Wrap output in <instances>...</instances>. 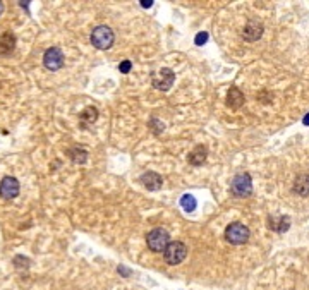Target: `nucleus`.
<instances>
[{"mask_svg": "<svg viewBox=\"0 0 309 290\" xmlns=\"http://www.w3.org/2000/svg\"><path fill=\"white\" fill-rule=\"evenodd\" d=\"M115 35L108 26H97L91 33V45L98 50H108L113 45Z\"/></svg>", "mask_w": 309, "mask_h": 290, "instance_id": "1", "label": "nucleus"}, {"mask_svg": "<svg viewBox=\"0 0 309 290\" xmlns=\"http://www.w3.org/2000/svg\"><path fill=\"white\" fill-rule=\"evenodd\" d=\"M249 229L246 225L239 223V221H234L225 229V239L227 242L234 244V246H240V244H246L249 241Z\"/></svg>", "mask_w": 309, "mask_h": 290, "instance_id": "2", "label": "nucleus"}, {"mask_svg": "<svg viewBox=\"0 0 309 290\" xmlns=\"http://www.w3.org/2000/svg\"><path fill=\"white\" fill-rule=\"evenodd\" d=\"M170 242V235L165 229H153L146 235V244L153 252H163Z\"/></svg>", "mask_w": 309, "mask_h": 290, "instance_id": "3", "label": "nucleus"}, {"mask_svg": "<svg viewBox=\"0 0 309 290\" xmlns=\"http://www.w3.org/2000/svg\"><path fill=\"white\" fill-rule=\"evenodd\" d=\"M186 256H188V247H186L184 242H179V241H174V242H169V246L165 247L163 251V257L169 265H180Z\"/></svg>", "mask_w": 309, "mask_h": 290, "instance_id": "4", "label": "nucleus"}, {"mask_svg": "<svg viewBox=\"0 0 309 290\" xmlns=\"http://www.w3.org/2000/svg\"><path fill=\"white\" fill-rule=\"evenodd\" d=\"M230 191L235 198H248L253 192V180L248 174H239L232 179Z\"/></svg>", "mask_w": 309, "mask_h": 290, "instance_id": "5", "label": "nucleus"}, {"mask_svg": "<svg viewBox=\"0 0 309 290\" xmlns=\"http://www.w3.org/2000/svg\"><path fill=\"white\" fill-rule=\"evenodd\" d=\"M175 81V74L172 69H167V67H163V69L157 71L154 74L151 76V83L157 89H160V91H169L172 88V84H174Z\"/></svg>", "mask_w": 309, "mask_h": 290, "instance_id": "6", "label": "nucleus"}, {"mask_svg": "<svg viewBox=\"0 0 309 290\" xmlns=\"http://www.w3.org/2000/svg\"><path fill=\"white\" fill-rule=\"evenodd\" d=\"M43 64L48 71H58L64 66V53L60 48L52 47L45 52L43 55Z\"/></svg>", "mask_w": 309, "mask_h": 290, "instance_id": "7", "label": "nucleus"}, {"mask_svg": "<svg viewBox=\"0 0 309 290\" xmlns=\"http://www.w3.org/2000/svg\"><path fill=\"white\" fill-rule=\"evenodd\" d=\"M19 194V182L16 177H4L0 182V196L4 199H14Z\"/></svg>", "mask_w": 309, "mask_h": 290, "instance_id": "8", "label": "nucleus"}, {"mask_svg": "<svg viewBox=\"0 0 309 290\" xmlns=\"http://www.w3.org/2000/svg\"><path fill=\"white\" fill-rule=\"evenodd\" d=\"M263 31H265V28H263L261 22L249 21L242 29V38L246 40V42H256V40H260L263 36Z\"/></svg>", "mask_w": 309, "mask_h": 290, "instance_id": "9", "label": "nucleus"}, {"mask_svg": "<svg viewBox=\"0 0 309 290\" xmlns=\"http://www.w3.org/2000/svg\"><path fill=\"white\" fill-rule=\"evenodd\" d=\"M141 184H143L148 191H158L163 185V179L157 172H144V174L141 175Z\"/></svg>", "mask_w": 309, "mask_h": 290, "instance_id": "10", "label": "nucleus"}, {"mask_svg": "<svg viewBox=\"0 0 309 290\" xmlns=\"http://www.w3.org/2000/svg\"><path fill=\"white\" fill-rule=\"evenodd\" d=\"M14 48H16V36L11 31H6L0 36V53L2 55H9V53L14 52Z\"/></svg>", "mask_w": 309, "mask_h": 290, "instance_id": "11", "label": "nucleus"}, {"mask_svg": "<svg viewBox=\"0 0 309 290\" xmlns=\"http://www.w3.org/2000/svg\"><path fill=\"white\" fill-rule=\"evenodd\" d=\"M244 102H246V98H244V93L240 91L239 88H230L229 93H227V105L230 108H240L244 105Z\"/></svg>", "mask_w": 309, "mask_h": 290, "instance_id": "12", "label": "nucleus"}, {"mask_svg": "<svg viewBox=\"0 0 309 290\" xmlns=\"http://www.w3.org/2000/svg\"><path fill=\"white\" fill-rule=\"evenodd\" d=\"M268 227H270L271 230H275V232H287L290 229V218L289 216H271L270 220H268Z\"/></svg>", "mask_w": 309, "mask_h": 290, "instance_id": "13", "label": "nucleus"}, {"mask_svg": "<svg viewBox=\"0 0 309 290\" xmlns=\"http://www.w3.org/2000/svg\"><path fill=\"white\" fill-rule=\"evenodd\" d=\"M206 156H208V149L204 148V146H196V148L193 149V151L189 153L188 162L191 163V165L199 167V165H203V163H204Z\"/></svg>", "mask_w": 309, "mask_h": 290, "instance_id": "14", "label": "nucleus"}, {"mask_svg": "<svg viewBox=\"0 0 309 290\" xmlns=\"http://www.w3.org/2000/svg\"><path fill=\"white\" fill-rule=\"evenodd\" d=\"M294 192L299 194V196L306 198L309 196V175L307 174H301L294 182Z\"/></svg>", "mask_w": 309, "mask_h": 290, "instance_id": "15", "label": "nucleus"}, {"mask_svg": "<svg viewBox=\"0 0 309 290\" xmlns=\"http://www.w3.org/2000/svg\"><path fill=\"white\" fill-rule=\"evenodd\" d=\"M79 119L83 124H93V122L98 119V110L95 107H86L84 110L81 112Z\"/></svg>", "mask_w": 309, "mask_h": 290, "instance_id": "16", "label": "nucleus"}, {"mask_svg": "<svg viewBox=\"0 0 309 290\" xmlns=\"http://www.w3.org/2000/svg\"><path fill=\"white\" fill-rule=\"evenodd\" d=\"M69 158L74 163H84L88 160V153H86V149L83 148H74V149H69Z\"/></svg>", "mask_w": 309, "mask_h": 290, "instance_id": "17", "label": "nucleus"}, {"mask_svg": "<svg viewBox=\"0 0 309 290\" xmlns=\"http://www.w3.org/2000/svg\"><path fill=\"white\" fill-rule=\"evenodd\" d=\"M180 206H182L186 211H194L198 206V201L196 198L191 196V194H184V196L180 198Z\"/></svg>", "mask_w": 309, "mask_h": 290, "instance_id": "18", "label": "nucleus"}, {"mask_svg": "<svg viewBox=\"0 0 309 290\" xmlns=\"http://www.w3.org/2000/svg\"><path fill=\"white\" fill-rule=\"evenodd\" d=\"M206 42H208V33H206V31H201V33H198L196 38H194V43L199 45V47H201V45H204Z\"/></svg>", "mask_w": 309, "mask_h": 290, "instance_id": "19", "label": "nucleus"}, {"mask_svg": "<svg viewBox=\"0 0 309 290\" xmlns=\"http://www.w3.org/2000/svg\"><path fill=\"white\" fill-rule=\"evenodd\" d=\"M131 67H133V64H131V60H124V62H120L119 71L122 72V74H127V72L131 71Z\"/></svg>", "mask_w": 309, "mask_h": 290, "instance_id": "20", "label": "nucleus"}, {"mask_svg": "<svg viewBox=\"0 0 309 290\" xmlns=\"http://www.w3.org/2000/svg\"><path fill=\"white\" fill-rule=\"evenodd\" d=\"M141 6H143L144 9L151 7V6H153V0H143V2H141Z\"/></svg>", "mask_w": 309, "mask_h": 290, "instance_id": "21", "label": "nucleus"}, {"mask_svg": "<svg viewBox=\"0 0 309 290\" xmlns=\"http://www.w3.org/2000/svg\"><path fill=\"white\" fill-rule=\"evenodd\" d=\"M302 124L304 125H309V113H306V117L302 119Z\"/></svg>", "mask_w": 309, "mask_h": 290, "instance_id": "22", "label": "nucleus"}, {"mask_svg": "<svg viewBox=\"0 0 309 290\" xmlns=\"http://www.w3.org/2000/svg\"><path fill=\"white\" fill-rule=\"evenodd\" d=\"M2 12H4V4L0 2V16H2Z\"/></svg>", "mask_w": 309, "mask_h": 290, "instance_id": "23", "label": "nucleus"}]
</instances>
